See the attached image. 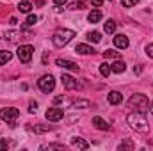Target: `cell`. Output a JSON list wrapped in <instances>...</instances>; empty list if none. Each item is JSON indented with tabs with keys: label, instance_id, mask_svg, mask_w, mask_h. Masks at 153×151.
<instances>
[{
	"label": "cell",
	"instance_id": "14",
	"mask_svg": "<svg viewBox=\"0 0 153 151\" xmlns=\"http://www.w3.org/2000/svg\"><path fill=\"white\" fill-rule=\"evenodd\" d=\"M75 52L76 53H82V55H89V53H94V48L89 46V44H76Z\"/></svg>",
	"mask_w": 153,
	"mask_h": 151
},
{
	"label": "cell",
	"instance_id": "8",
	"mask_svg": "<svg viewBox=\"0 0 153 151\" xmlns=\"http://www.w3.org/2000/svg\"><path fill=\"white\" fill-rule=\"evenodd\" d=\"M61 80H62V85H64L66 89H70V91H73V89H80V84L76 82L73 76L62 73V75H61Z\"/></svg>",
	"mask_w": 153,
	"mask_h": 151
},
{
	"label": "cell",
	"instance_id": "31",
	"mask_svg": "<svg viewBox=\"0 0 153 151\" xmlns=\"http://www.w3.org/2000/svg\"><path fill=\"white\" fill-rule=\"evenodd\" d=\"M62 101H64V96H61V94L53 98V103H55V105H57V103H62Z\"/></svg>",
	"mask_w": 153,
	"mask_h": 151
},
{
	"label": "cell",
	"instance_id": "21",
	"mask_svg": "<svg viewBox=\"0 0 153 151\" xmlns=\"http://www.w3.org/2000/svg\"><path fill=\"white\" fill-rule=\"evenodd\" d=\"M87 39H89V41H93V43H100V41H102V34H100V32H96V30H93V32H89V34H87Z\"/></svg>",
	"mask_w": 153,
	"mask_h": 151
},
{
	"label": "cell",
	"instance_id": "30",
	"mask_svg": "<svg viewBox=\"0 0 153 151\" xmlns=\"http://www.w3.org/2000/svg\"><path fill=\"white\" fill-rule=\"evenodd\" d=\"M146 53H148V55H150V57L153 59V43H152V44H148V46H146Z\"/></svg>",
	"mask_w": 153,
	"mask_h": 151
},
{
	"label": "cell",
	"instance_id": "27",
	"mask_svg": "<svg viewBox=\"0 0 153 151\" xmlns=\"http://www.w3.org/2000/svg\"><path fill=\"white\" fill-rule=\"evenodd\" d=\"M137 2H139V0H121L123 7H134V5H135Z\"/></svg>",
	"mask_w": 153,
	"mask_h": 151
},
{
	"label": "cell",
	"instance_id": "7",
	"mask_svg": "<svg viewBox=\"0 0 153 151\" xmlns=\"http://www.w3.org/2000/svg\"><path fill=\"white\" fill-rule=\"evenodd\" d=\"M45 117H46L48 121L55 123V121H61V119L64 117V112H62V109L52 107V109H48V110H46V114H45Z\"/></svg>",
	"mask_w": 153,
	"mask_h": 151
},
{
	"label": "cell",
	"instance_id": "24",
	"mask_svg": "<svg viewBox=\"0 0 153 151\" xmlns=\"http://www.w3.org/2000/svg\"><path fill=\"white\" fill-rule=\"evenodd\" d=\"M89 107V101L87 100H78L73 103V109H87Z\"/></svg>",
	"mask_w": 153,
	"mask_h": 151
},
{
	"label": "cell",
	"instance_id": "29",
	"mask_svg": "<svg viewBox=\"0 0 153 151\" xmlns=\"http://www.w3.org/2000/svg\"><path fill=\"white\" fill-rule=\"evenodd\" d=\"M36 109H38V103H36V101H30V105H29V112L34 114L36 112Z\"/></svg>",
	"mask_w": 153,
	"mask_h": 151
},
{
	"label": "cell",
	"instance_id": "26",
	"mask_svg": "<svg viewBox=\"0 0 153 151\" xmlns=\"http://www.w3.org/2000/svg\"><path fill=\"white\" fill-rule=\"evenodd\" d=\"M36 21H38V16H36V14H29V16H27V21H25V25H34Z\"/></svg>",
	"mask_w": 153,
	"mask_h": 151
},
{
	"label": "cell",
	"instance_id": "35",
	"mask_svg": "<svg viewBox=\"0 0 153 151\" xmlns=\"http://www.w3.org/2000/svg\"><path fill=\"white\" fill-rule=\"evenodd\" d=\"M150 110H152V114H153V103H152V105H150Z\"/></svg>",
	"mask_w": 153,
	"mask_h": 151
},
{
	"label": "cell",
	"instance_id": "17",
	"mask_svg": "<svg viewBox=\"0 0 153 151\" xmlns=\"http://www.w3.org/2000/svg\"><path fill=\"white\" fill-rule=\"evenodd\" d=\"M48 130H52V126H48V124H34L32 126V132L34 133H45V132H48Z\"/></svg>",
	"mask_w": 153,
	"mask_h": 151
},
{
	"label": "cell",
	"instance_id": "1",
	"mask_svg": "<svg viewBox=\"0 0 153 151\" xmlns=\"http://www.w3.org/2000/svg\"><path fill=\"white\" fill-rule=\"evenodd\" d=\"M126 121H128L130 128H134V130L139 132V133H146V132L150 130L148 119L144 117V114H141V112H130L126 115Z\"/></svg>",
	"mask_w": 153,
	"mask_h": 151
},
{
	"label": "cell",
	"instance_id": "22",
	"mask_svg": "<svg viewBox=\"0 0 153 151\" xmlns=\"http://www.w3.org/2000/svg\"><path fill=\"white\" fill-rule=\"evenodd\" d=\"M103 57H105V59H119L121 55H119V52H116V50H105V52H103Z\"/></svg>",
	"mask_w": 153,
	"mask_h": 151
},
{
	"label": "cell",
	"instance_id": "9",
	"mask_svg": "<svg viewBox=\"0 0 153 151\" xmlns=\"http://www.w3.org/2000/svg\"><path fill=\"white\" fill-rule=\"evenodd\" d=\"M93 126H94V128H98V130H109V128H111V124H109L103 117H100V115L93 117Z\"/></svg>",
	"mask_w": 153,
	"mask_h": 151
},
{
	"label": "cell",
	"instance_id": "2",
	"mask_svg": "<svg viewBox=\"0 0 153 151\" xmlns=\"http://www.w3.org/2000/svg\"><path fill=\"white\" fill-rule=\"evenodd\" d=\"M148 107H150V101L144 94H134L130 100H128V109H132L134 112H148Z\"/></svg>",
	"mask_w": 153,
	"mask_h": 151
},
{
	"label": "cell",
	"instance_id": "25",
	"mask_svg": "<svg viewBox=\"0 0 153 151\" xmlns=\"http://www.w3.org/2000/svg\"><path fill=\"white\" fill-rule=\"evenodd\" d=\"M84 7H85V4H84V2H73V4H70V7H68V9L76 11V9H84Z\"/></svg>",
	"mask_w": 153,
	"mask_h": 151
},
{
	"label": "cell",
	"instance_id": "6",
	"mask_svg": "<svg viewBox=\"0 0 153 151\" xmlns=\"http://www.w3.org/2000/svg\"><path fill=\"white\" fill-rule=\"evenodd\" d=\"M18 115H20V112H18V109H14V107H5V109L0 110V117H2L4 121H7V123H13Z\"/></svg>",
	"mask_w": 153,
	"mask_h": 151
},
{
	"label": "cell",
	"instance_id": "18",
	"mask_svg": "<svg viewBox=\"0 0 153 151\" xmlns=\"http://www.w3.org/2000/svg\"><path fill=\"white\" fill-rule=\"evenodd\" d=\"M103 27H105V32H107V34H114L116 21H114V20H107V21L103 23Z\"/></svg>",
	"mask_w": 153,
	"mask_h": 151
},
{
	"label": "cell",
	"instance_id": "12",
	"mask_svg": "<svg viewBox=\"0 0 153 151\" xmlns=\"http://www.w3.org/2000/svg\"><path fill=\"white\" fill-rule=\"evenodd\" d=\"M114 44L117 46V48H121V50H125V48H128V38L126 36H123V34H117L114 38Z\"/></svg>",
	"mask_w": 153,
	"mask_h": 151
},
{
	"label": "cell",
	"instance_id": "10",
	"mask_svg": "<svg viewBox=\"0 0 153 151\" xmlns=\"http://www.w3.org/2000/svg\"><path fill=\"white\" fill-rule=\"evenodd\" d=\"M107 100H109L111 105H119V103L123 101V94L117 93V91H111V93L107 94Z\"/></svg>",
	"mask_w": 153,
	"mask_h": 151
},
{
	"label": "cell",
	"instance_id": "32",
	"mask_svg": "<svg viewBox=\"0 0 153 151\" xmlns=\"http://www.w3.org/2000/svg\"><path fill=\"white\" fill-rule=\"evenodd\" d=\"M121 148H134V142H130V141H125V142L121 144Z\"/></svg>",
	"mask_w": 153,
	"mask_h": 151
},
{
	"label": "cell",
	"instance_id": "5",
	"mask_svg": "<svg viewBox=\"0 0 153 151\" xmlns=\"http://www.w3.org/2000/svg\"><path fill=\"white\" fill-rule=\"evenodd\" d=\"M38 85H39V89H41L43 93H52L53 87H55V80H53L52 75H45V76H41V78L38 80Z\"/></svg>",
	"mask_w": 153,
	"mask_h": 151
},
{
	"label": "cell",
	"instance_id": "4",
	"mask_svg": "<svg viewBox=\"0 0 153 151\" xmlns=\"http://www.w3.org/2000/svg\"><path fill=\"white\" fill-rule=\"evenodd\" d=\"M16 55H18V59L22 61V62H30V59H32V55H34V46H30V44H22V46H18V52H16Z\"/></svg>",
	"mask_w": 153,
	"mask_h": 151
},
{
	"label": "cell",
	"instance_id": "16",
	"mask_svg": "<svg viewBox=\"0 0 153 151\" xmlns=\"http://www.w3.org/2000/svg\"><path fill=\"white\" fill-rule=\"evenodd\" d=\"M87 20H89V23H98V21L102 20V11H98V9L91 11L89 16H87Z\"/></svg>",
	"mask_w": 153,
	"mask_h": 151
},
{
	"label": "cell",
	"instance_id": "23",
	"mask_svg": "<svg viewBox=\"0 0 153 151\" xmlns=\"http://www.w3.org/2000/svg\"><path fill=\"white\" fill-rule=\"evenodd\" d=\"M100 73H102V76H109L112 71H111V66L107 64V62H103L102 66H100Z\"/></svg>",
	"mask_w": 153,
	"mask_h": 151
},
{
	"label": "cell",
	"instance_id": "13",
	"mask_svg": "<svg viewBox=\"0 0 153 151\" xmlns=\"http://www.w3.org/2000/svg\"><path fill=\"white\" fill-rule=\"evenodd\" d=\"M125 70H126V64H125L123 61H116L114 64L111 66V71H112V73H116V75L125 73Z\"/></svg>",
	"mask_w": 153,
	"mask_h": 151
},
{
	"label": "cell",
	"instance_id": "34",
	"mask_svg": "<svg viewBox=\"0 0 153 151\" xmlns=\"http://www.w3.org/2000/svg\"><path fill=\"white\" fill-rule=\"evenodd\" d=\"M53 2H55V4H57V5H64V4H66V2H68V0H53Z\"/></svg>",
	"mask_w": 153,
	"mask_h": 151
},
{
	"label": "cell",
	"instance_id": "11",
	"mask_svg": "<svg viewBox=\"0 0 153 151\" xmlns=\"http://www.w3.org/2000/svg\"><path fill=\"white\" fill-rule=\"evenodd\" d=\"M57 66L59 68H64V70H71V71H78V66L71 61H66V59H57Z\"/></svg>",
	"mask_w": 153,
	"mask_h": 151
},
{
	"label": "cell",
	"instance_id": "3",
	"mask_svg": "<svg viewBox=\"0 0 153 151\" xmlns=\"http://www.w3.org/2000/svg\"><path fill=\"white\" fill-rule=\"evenodd\" d=\"M75 38V30H70V29H59L55 34H53V44L57 46V48H62V46H66L71 39Z\"/></svg>",
	"mask_w": 153,
	"mask_h": 151
},
{
	"label": "cell",
	"instance_id": "33",
	"mask_svg": "<svg viewBox=\"0 0 153 151\" xmlns=\"http://www.w3.org/2000/svg\"><path fill=\"white\" fill-rule=\"evenodd\" d=\"M91 4H93L94 7H100V5L103 4V0H91Z\"/></svg>",
	"mask_w": 153,
	"mask_h": 151
},
{
	"label": "cell",
	"instance_id": "19",
	"mask_svg": "<svg viewBox=\"0 0 153 151\" xmlns=\"http://www.w3.org/2000/svg\"><path fill=\"white\" fill-rule=\"evenodd\" d=\"M11 57H13V53H11V52H7V50H0V64L9 62V61H11Z\"/></svg>",
	"mask_w": 153,
	"mask_h": 151
},
{
	"label": "cell",
	"instance_id": "20",
	"mask_svg": "<svg viewBox=\"0 0 153 151\" xmlns=\"http://www.w3.org/2000/svg\"><path fill=\"white\" fill-rule=\"evenodd\" d=\"M18 9H20L22 13H30V9H32V4H30L29 0H23V2H20Z\"/></svg>",
	"mask_w": 153,
	"mask_h": 151
},
{
	"label": "cell",
	"instance_id": "15",
	"mask_svg": "<svg viewBox=\"0 0 153 151\" xmlns=\"http://www.w3.org/2000/svg\"><path fill=\"white\" fill-rule=\"evenodd\" d=\"M71 146H75L78 150H87V148H89V144H87L84 139H80V137H73V139H71Z\"/></svg>",
	"mask_w": 153,
	"mask_h": 151
},
{
	"label": "cell",
	"instance_id": "28",
	"mask_svg": "<svg viewBox=\"0 0 153 151\" xmlns=\"http://www.w3.org/2000/svg\"><path fill=\"white\" fill-rule=\"evenodd\" d=\"M9 146H11V144H9V141H5V139H2V141H0V150H7Z\"/></svg>",
	"mask_w": 153,
	"mask_h": 151
}]
</instances>
